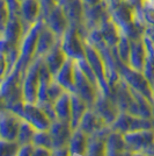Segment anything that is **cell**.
<instances>
[{
    "label": "cell",
    "mask_w": 154,
    "mask_h": 156,
    "mask_svg": "<svg viewBox=\"0 0 154 156\" xmlns=\"http://www.w3.org/2000/svg\"><path fill=\"white\" fill-rule=\"evenodd\" d=\"M23 78H25V72L18 65H15L13 70L4 78L0 85V94L6 100L7 108H11L13 105L18 103L25 101Z\"/></svg>",
    "instance_id": "1"
},
{
    "label": "cell",
    "mask_w": 154,
    "mask_h": 156,
    "mask_svg": "<svg viewBox=\"0 0 154 156\" xmlns=\"http://www.w3.org/2000/svg\"><path fill=\"white\" fill-rule=\"evenodd\" d=\"M112 52H114V56H115L116 64H117V69L119 71L121 78H123L130 85V87L135 89L136 91L140 92L142 96H145L149 103H154L153 89L149 84V82L147 80V78L144 76V73L132 69L131 66H129V64L123 63L122 61L118 58V56L116 55L114 49H112Z\"/></svg>",
    "instance_id": "2"
},
{
    "label": "cell",
    "mask_w": 154,
    "mask_h": 156,
    "mask_svg": "<svg viewBox=\"0 0 154 156\" xmlns=\"http://www.w3.org/2000/svg\"><path fill=\"white\" fill-rule=\"evenodd\" d=\"M8 110L13 111L14 113L20 115L23 120L30 122L37 130H49L51 127L52 121L50 120V118L46 115V113L37 104L21 101L13 105Z\"/></svg>",
    "instance_id": "3"
},
{
    "label": "cell",
    "mask_w": 154,
    "mask_h": 156,
    "mask_svg": "<svg viewBox=\"0 0 154 156\" xmlns=\"http://www.w3.org/2000/svg\"><path fill=\"white\" fill-rule=\"evenodd\" d=\"M43 25H44V20L41 19L27 30L23 39H22L21 46H20V58L16 65L20 66L25 73H26L27 69L30 65V63L35 59L37 40H38L39 32H41Z\"/></svg>",
    "instance_id": "4"
},
{
    "label": "cell",
    "mask_w": 154,
    "mask_h": 156,
    "mask_svg": "<svg viewBox=\"0 0 154 156\" xmlns=\"http://www.w3.org/2000/svg\"><path fill=\"white\" fill-rule=\"evenodd\" d=\"M60 44L69 58L79 61L86 57V40L75 27L70 26L60 37Z\"/></svg>",
    "instance_id": "5"
},
{
    "label": "cell",
    "mask_w": 154,
    "mask_h": 156,
    "mask_svg": "<svg viewBox=\"0 0 154 156\" xmlns=\"http://www.w3.org/2000/svg\"><path fill=\"white\" fill-rule=\"evenodd\" d=\"M43 58H35L28 66L23 78V99L25 103L36 104L38 96L39 70Z\"/></svg>",
    "instance_id": "6"
},
{
    "label": "cell",
    "mask_w": 154,
    "mask_h": 156,
    "mask_svg": "<svg viewBox=\"0 0 154 156\" xmlns=\"http://www.w3.org/2000/svg\"><path fill=\"white\" fill-rule=\"evenodd\" d=\"M86 59L88 61V63L96 76L101 92H103L105 96L111 98V91H110L109 84H108L107 73H105V65H104V62L102 59V56L95 47L87 43V42H86Z\"/></svg>",
    "instance_id": "7"
},
{
    "label": "cell",
    "mask_w": 154,
    "mask_h": 156,
    "mask_svg": "<svg viewBox=\"0 0 154 156\" xmlns=\"http://www.w3.org/2000/svg\"><path fill=\"white\" fill-rule=\"evenodd\" d=\"M22 121V118L8 108L0 112V139L16 141Z\"/></svg>",
    "instance_id": "8"
},
{
    "label": "cell",
    "mask_w": 154,
    "mask_h": 156,
    "mask_svg": "<svg viewBox=\"0 0 154 156\" xmlns=\"http://www.w3.org/2000/svg\"><path fill=\"white\" fill-rule=\"evenodd\" d=\"M74 75H75V90H77L75 93L84 99L86 104L88 105V107L94 106L97 99V96H99V92L101 90L87 78V76L82 72V70L78 66L77 62H75Z\"/></svg>",
    "instance_id": "9"
},
{
    "label": "cell",
    "mask_w": 154,
    "mask_h": 156,
    "mask_svg": "<svg viewBox=\"0 0 154 156\" xmlns=\"http://www.w3.org/2000/svg\"><path fill=\"white\" fill-rule=\"evenodd\" d=\"M65 9L66 16L70 21V25L72 27H75L79 33L82 35V37L86 40L87 37V29L85 27V4L82 0H69L66 4L63 5Z\"/></svg>",
    "instance_id": "10"
},
{
    "label": "cell",
    "mask_w": 154,
    "mask_h": 156,
    "mask_svg": "<svg viewBox=\"0 0 154 156\" xmlns=\"http://www.w3.org/2000/svg\"><path fill=\"white\" fill-rule=\"evenodd\" d=\"M43 20H44L45 26L50 28L59 39L64 35L65 32L71 26L70 21H69L66 13H65L64 7L62 5H57Z\"/></svg>",
    "instance_id": "11"
},
{
    "label": "cell",
    "mask_w": 154,
    "mask_h": 156,
    "mask_svg": "<svg viewBox=\"0 0 154 156\" xmlns=\"http://www.w3.org/2000/svg\"><path fill=\"white\" fill-rule=\"evenodd\" d=\"M49 132H50L52 143H53V149L69 147L71 137L73 134V129L69 121L59 120V119L52 121Z\"/></svg>",
    "instance_id": "12"
},
{
    "label": "cell",
    "mask_w": 154,
    "mask_h": 156,
    "mask_svg": "<svg viewBox=\"0 0 154 156\" xmlns=\"http://www.w3.org/2000/svg\"><path fill=\"white\" fill-rule=\"evenodd\" d=\"M41 19H42V7L39 0L21 1V21L25 27V32H27Z\"/></svg>",
    "instance_id": "13"
},
{
    "label": "cell",
    "mask_w": 154,
    "mask_h": 156,
    "mask_svg": "<svg viewBox=\"0 0 154 156\" xmlns=\"http://www.w3.org/2000/svg\"><path fill=\"white\" fill-rule=\"evenodd\" d=\"M95 112L100 114L105 121V124L115 122L117 117L119 115V107L114 104L111 98L105 96L103 92H99V96L95 101Z\"/></svg>",
    "instance_id": "14"
},
{
    "label": "cell",
    "mask_w": 154,
    "mask_h": 156,
    "mask_svg": "<svg viewBox=\"0 0 154 156\" xmlns=\"http://www.w3.org/2000/svg\"><path fill=\"white\" fill-rule=\"evenodd\" d=\"M25 34L26 32H25V27H23L21 19L20 18H9L4 32L1 34V37L12 48L14 47L20 48Z\"/></svg>",
    "instance_id": "15"
},
{
    "label": "cell",
    "mask_w": 154,
    "mask_h": 156,
    "mask_svg": "<svg viewBox=\"0 0 154 156\" xmlns=\"http://www.w3.org/2000/svg\"><path fill=\"white\" fill-rule=\"evenodd\" d=\"M114 128L121 133H128V132H136L141 129H149L151 125L147 120L138 119V117L132 114L122 113L115 120Z\"/></svg>",
    "instance_id": "16"
},
{
    "label": "cell",
    "mask_w": 154,
    "mask_h": 156,
    "mask_svg": "<svg viewBox=\"0 0 154 156\" xmlns=\"http://www.w3.org/2000/svg\"><path fill=\"white\" fill-rule=\"evenodd\" d=\"M110 12L105 6L104 2H100L95 6L86 7L85 8V19L84 23L87 29V32H90L93 29H96L100 27L101 22L105 19Z\"/></svg>",
    "instance_id": "17"
},
{
    "label": "cell",
    "mask_w": 154,
    "mask_h": 156,
    "mask_svg": "<svg viewBox=\"0 0 154 156\" xmlns=\"http://www.w3.org/2000/svg\"><path fill=\"white\" fill-rule=\"evenodd\" d=\"M75 61L72 58H67L62 69L55 76V80L64 87L70 93H75Z\"/></svg>",
    "instance_id": "18"
},
{
    "label": "cell",
    "mask_w": 154,
    "mask_h": 156,
    "mask_svg": "<svg viewBox=\"0 0 154 156\" xmlns=\"http://www.w3.org/2000/svg\"><path fill=\"white\" fill-rule=\"evenodd\" d=\"M59 41V37L52 32L50 28L43 25L37 40V46H36V51H35V58H44V56L51 50L53 47L56 46Z\"/></svg>",
    "instance_id": "19"
},
{
    "label": "cell",
    "mask_w": 154,
    "mask_h": 156,
    "mask_svg": "<svg viewBox=\"0 0 154 156\" xmlns=\"http://www.w3.org/2000/svg\"><path fill=\"white\" fill-rule=\"evenodd\" d=\"M146 47L144 39L131 40V51H130V58H129V66L135 69L137 71L142 72L145 62H146Z\"/></svg>",
    "instance_id": "20"
},
{
    "label": "cell",
    "mask_w": 154,
    "mask_h": 156,
    "mask_svg": "<svg viewBox=\"0 0 154 156\" xmlns=\"http://www.w3.org/2000/svg\"><path fill=\"white\" fill-rule=\"evenodd\" d=\"M67 58L69 57L66 56V54L63 50L62 44H60V39H59V41L56 43V46L44 56L43 61H44L45 65L48 66V69L52 73V76L55 77L58 73V71L62 69V66L64 65Z\"/></svg>",
    "instance_id": "21"
},
{
    "label": "cell",
    "mask_w": 154,
    "mask_h": 156,
    "mask_svg": "<svg viewBox=\"0 0 154 156\" xmlns=\"http://www.w3.org/2000/svg\"><path fill=\"white\" fill-rule=\"evenodd\" d=\"M99 29H100V32H101L103 41H104L110 48H115V47L117 46L119 39H121L122 32H121L119 27L117 26V23L111 19L110 14L101 22Z\"/></svg>",
    "instance_id": "22"
},
{
    "label": "cell",
    "mask_w": 154,
    "mask_h": 156,
    "mask_svg": "<svg viewBox=\"0 0 154 156\" xmlns=\"http://www.w3.org/2000/svg\"><path fill=\"white\" fill-rule=\"evenodd\" d=\"M124 139H125V142L132 146L135 149H141L153 143L154 132L147 129L130 132L124 134Z\"/></svg>",
    "instance_id": "23"
},
{
    "label": "cell",
    "mask_w": 154,
    "mask_h": 156,
    "mask_svg": "<svg viewBox=\"0 0 154 156\" xmlns=\"http://www.w3.org/2000/svg\"><path fill=\"white\" fill-rule=\"evenodd\" d=\"M88 110V105L77 93H71V120L72 129L75 130L81 122V119Z\"/></svg>",
    "instance_id": "24"
},
{
    "label": "cell",
    "mask_w": 154,
    "mask_h": 156,
    "mask_svg": "<svg viewBox=\"0 0 154 156\" xmlns=\"http://www.w3.org/2000/svg\"><path fill=\"white\" fill-rule=\"evenodd\" d=\"M104 125H105V121L103 120V118L100 114H97L96 112L87 110V112L85 113V115L81 119L79 128L84 130L86 134L92 135V134L99 132L100 129H102Z\"/></svg>",
    "instance_id": "25"
},
{
    "label": "cell",
    "mask_w": 154,
    "mask_h": 156,
    "mask_svg": "<svg viewBox=\"0 0 154 156\" xmlns=\"http://www.w3.org/2000/svg\"><path fill=\"white\" fill-rule=\"evenodd\" d=\"M71 154L77 155H87V148H88V134H86L84 130L78 127L75 132L72 134L70 144H69Z\"/></svg>",
    "instance_id": "26"
},
{
    "label": "cell",
    "mask_w": 154,
    "mask_h": 156,
    "mask_svg": "<svg viewBox=\"0 0 154 156\" xmlns=\"http://www.w3.org/2000/svg\"><path fill=\"white\" fill-rule=\"evenodd\" d=\"M125 139L121 132L109 134L105 141V156H121L125 148Z\"/></svg>",
    "instance_id": "27"
},
{
    "label": "cell",
    "mask_w": 154,
    "mask_h": 156,
    "mask_svg": "<svg viewBox=\"0 0 154 156\" xmlns=\"http://www.w3.org/2000/svg\"><path fill=\"white\" fill-rule=\"evenodd\" d=\"M104 127L99 132L92 134L93 136L88 139L87 156H105V141L104 140Z\"/></svg>",
    "instance_id": "28"
},
{
    "label": "cell",
    "mask_w": 154,
    "mask_h": 156,
    "mask_svg": "<svg viewBox=\"0 0 154 156\" xmlns=\"http://www.w3.org/2000/svg\"><path fill=\"white\" fill-rule=\"evenodd\" d=\"M53 80V76L48 69V66L45 65L44 61L42 62L41 65V70H39V85H38V96H37V103L36 104H42L48 101V87Z\"/></svg>",
    "instance_id": "29"
},
{
    "label": "cell",
    "mask_w": 154,
    "mask_h": 156,
    "mask_svg": "<svg viewBox=\"0 0 154 156\" xmlns=\"http://www.w3.org/2000/svg\"><path fill=\"white\" fill-rule=\"evenodd\" d=\"M55 110L57 119L69 121L71 120V93L65 91L60 97L55 101Z\"/></svg>",
    "instance_id": "30"
},
{
    "label": "cell",
    "mask_w": 154,
    "mask_h": 156,
    "mask_svg": "<svg viewBox=\"0 0 154 156\" xmlns=\"http://www.w3.org/2000/svg\"><path fill=\"white\" fill-rule=\"evenodd\" d=\"M36 132H37V129L30 122H28L27 120H23L22 124H21V127H20L19 135H18V140L16 141L21 146L30 144V143H32V140H34V136H35Z\"/></svg>",
    "instance_id": "31"
},
{
    "label": "cell",
    "mask_w": 154,
    "mask_h": 156,
    "mask_svg": "<svg viewBox=\"0 0 154 156\" xmlns=\"http://www.w3.org/2000/svg\"><path fill=\"white\" fill-rule=\"evenodd\" d=\"M115 50L116 55L118 56V58L122 61L123 63L129 64V58H130V51H131V40L129 39L126 35H124L122 33L121 39L118 41L117 46L112 48Z\"/></svg>",
    "instance_id": "32"
},
{
    "label": "cell",
    "mask_w": 154,
    "mask_h": 156,
    "mask_svg": "<svg viewBox=\"0 0 154 156\" xmlns=\"http://www.w3.org/2000/svg\"><path fill=\"white\" fill-rule=\"evenodd\" d=\"M138 11L146 27H154V2L145 0L141 5V8Z\"/></svg>",
    "instance_id": "33"
},
{
    "label": "cell",
    "mask_w": 154,
    "mask_h": 156,
    "mask_svg": "<svg viewBox=\"0 0 154 156\" xmlns=\"http://www.w3.org/2000/svg\"><path fill=\"white\" fill-rule=\"evenodd\" d=\"M18 141H7L0 139V156H18L21 150Z\"/></svg>",
    "instance_id": "34"
},
{
    "label": "cell",
    "mask_w": 154,
    "mask_h": 156,
    "mask_svg": "<svg viewBox=\"0 0 154 156\" xmlns=\"http://www.w3.org/2000/svg\"><path fill=\"white\" fill-rule=\"evenodd\" d=\"M32 144L35 147H44V148L53 150V143H52L50 132L49 130H37L34 136V140H32Z\"/></svg>",
    "instance_id": "35"
},
{
    "label": "cell",
    "mask_w": 154,
    "mask_h": 156,
    "mask_svg": "<svg viewBox=\"0 0 154 156\" xmlns=\"http://www.w3.org/2000/svg\"><path fill=\"white\" fill-rule=\"evenodd\" d=\"M65 91H66V90H65L64 87L59 84L58 82H56L55 78H53V80L50 83L49 87H48V92H46L48 99H49L50 101H52V103H55V101H56L58 98L60 97Z\"/></svg>",
    "instance_id": "36"
},
{
    "label": "cell",
    "mask_w": 154,
    "mask_h": 156,
    "mask_svg": "<svg viewBox=\"0 0 154 156\" xmlns=\"http://www.w3.org/2000/svg\"><path fill=\"white\" fill-rule=\"evenodd\" d=\"M8 20H9V13H8L6 0H0V33L1 34L6 27Z\"/></svg>",
    "instance_id": "37"
},
{
    "label": "cell",
    "mask_w": 154,
    "mask_h": 156,
    "mask_svg": "<svg viewBox=\"0 0 154 156\" xmlns=\"http://www.w3.org/2000/svg\"><path fill=\"white\" fill-rule=\"evenodd\" d=\"M42 7V19H44L55 7L59 5V0H39Z\"/></svg>",
    "instance_id": "38"
},
{
    "label": "cell",
    "mask_w": 154,
    "mask_h": 156,
    "mask_svg": "<svg viewBox=\"0 0 154 156\" xmlns=\"http://www.w3.org/2000/svg\"><path fill=\"white\" fill-rule=\"evenodd\" d=\"M8 59L6 54L0 52V78H5L8 75Z\"/></svg>",
    "instance_id": "39"
},
{
    "label": "cell",
    "mask_w": 154,
    "mask_h": 156,
    "mask_svg": "<svg viewBox=\"0 0 154 156\" xmlns=\"http://www.w3.org/2000/svg\"><path fill=\"white\" fill-rule=\"evenodd\" d=\"M32 156H52V150L44 147H35L32 153Z\"/></svg>",
    "instance_id": "40"
},
{
    "label": "cell",
    "mask_w": 154,
    "mask_h": 156,
    "mask_svg": "<svg viewBox=\"0 0 154 156\" xmlns=\"http://www.w3.org/2000/svg\"><path fill=\"white\" fill-rule=\"evenodd\" d=\"M123 1H125V0H103V2L105 4V6H107L109 12H111L112 9H115L118 5L122 4Z\"/></svg>",
    "instance_id": "41"
},
{
    "label": "cell",
    "mask_w": 154,
    "mask_h": 156,
    "mask_svg": "<svg viewBox=\"0 0 154 156\" xmlns=\"http://www.w3.org/2000/svg\"><path fill=\"white\" fill-rule=\"evenodd\" d=\"M52 156H72L69 147L64 148H58V149L52 150Z\"/></svg>",
    "instance_id": "42"
},
{
    "label": "cell",
    "mask_w": 154,
    "mask_h": 156,
    "mask_svg": "<svg viewBox=\"0 0 154 156\" xmlns=\"http://www.w3.org/2000/svg\"><path fill=\"white\" fill-rule=\"evenodd\" d=\"M144 36H146L147 39H149L152 41V43L154 44V27H146Z\"/></svg>",
    "instance_id": "43"
},
{
    "label": "cell",
    "mask_w": 154,
    "mask_h": 156,
    "mask_svg": "<svg viewBox=\"0 0 154 156\" xmlns=\"http://www.w3.org/2000/svg\"><path fill=\"white\" fill-rule=\"evenodd\" d=\"M82 1L85 4V7H92L100 4V2H102L103 0H82Z\"/></svg>",
    "instance_id": "44"
},
{
    "label": "cell",
    "mask_w": 154,
    "mask_h": 156,
    "mask_svg": "<svg viewBox=\"0 0 154 156\" xmlns=\"http://www.w3.org/2000/svg\"><path fill=\"white\" fill-rule=\"evenodd\" d=\"M5 108H7L6 100H5V99H4V97L0 94V112H2Z\"/></svg>",
    "instance_id": "45"
},
{
    "label": "cell",
    "mask_w": 154,
    "mask_h": 156,
    "mask_svg": "<svg viewBox=\"0 0 154 156\" xmlns=\"http://www.w3.org/2000/svg\"><path fill=\"white\" fill-rule=\"evenodd\" d=\"M67 1H69V0H59V5H62V6H63V5L66 4Z\"/></svg>",
    "instance_id": "46"
},
{
    "label": "cell",
    "mask_w": 154,
    "mask_h": 156,
    "mask_svg": "<svg viewBox=\"0 0 154 156\" xmlns=\"http://www.w3.org/2000/svg\"><path fill=\"white\" fill-rule=\"evenodd\" d=\"M2 80H4V78H0V85H1V83H2Z\"/></svg>",
    "instance_id": "47"
},
{
    "label": "cell",
    "mask_w": 154,
    "mask_h": 156,
    "mask_svg": "<svg viewBox=\"0 0 154 156\" xmlns=\"http://www.w3.org/2000/svg\"><path fill=\"white\" fill-rule=\"evenodd\" d=\"M149 1H152V2H154V0H149Z\"/></svg>",
    "instance_id": "48"
},
{
    "label": "cell",
    "mask_w": 154,
    "mask_h": 156,
    "mask_svg": "<svg viewBox=\"0 0 154 156\" xmlns=\"http://www.w3.org/2000/svg\"><path fill=\"white\" fill-rule=\"evenodd\" d=\"M19 1H23V0H19Z\"/></svg>",
    "instance_id": "49"
},
{
    "label": "cell",
    "mask_w": 154,
    "mask_h": 156,
    "mask_svg": "<svg viewBox=\"0 0 154 156\" xmlns=\"http://www.w3.org/2000/svg\"><path fill=\"white\" fill-rule=\"evenodd\" d=\"M0 36H1V33H0Z\"/></svg>",
    "instance_id": "50"
}]
</instances>
